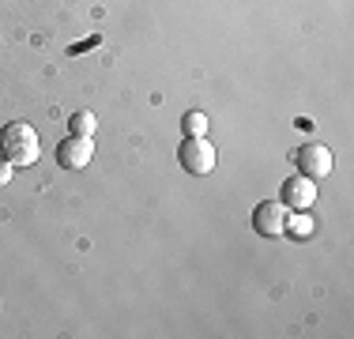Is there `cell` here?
Here are the masks:
<instances>
[{
	"label": "cell",
	"mask_w": 354,
	"mask_h": 339,
	"mask_svg": "<svg viewBox=\"0 0 354 339\" xmlns=\"http://www.w3.org/2000/svg\"><path fill=\"white\" fill-rule=\"evenodd\" d=\"M283 203L290 211H309L317 203V181L309 177H294V181L283 185Z\"/></svg>",
	"instance_id": "6"
},
{
	"label": "cell",
	"mask_w": 354,
	"mask_h": 339,
	"mask_svg": "<svg viewBox=\"0 0 354 339\" xmlns=\"http://www.w3.org/2000/svg\"><path fill=\"white\" fill-rule=\"evenodd\" d=\"M0 158L12 166L38 163V132L27 121H12L0 129Z\"/></svg>",
	"instance_id": "1"
},
{
	"label": "cell",
	"mask_w": 354,
	"mask_h": 339,
	"mask_svg": "<svg viewBox=\"0 0 354 339\" xmlns=\"http://www.w3.org/2000/svg\"><path fill=\"white\" fill-rule=\"evenodd\" d=\"M95 158V140L91 136H68V140L57 143V163L64 170H83Z\"/></svg>",
	"instance_id": "5"
},
{
	"label": "cell",
	"mask_w": 354,
	"mask_h": 339,
	"mask_svg": "<svg viewBox=\"0 0 354 339\" xmlns=\"http://www.w3.org/2000/svg\"><path fill=\"white\" fill-rule=\"evenodd\" d=\"M177 163H181L185 174L204 177V174H212V170H215L218 155H215L212 140H204V136H185V140H181V151H177Z\"/></svg>",
	"instance_id": "2"
},
{
	"label": "cell",
	"mask_w": 354,
	"mask_h": 339,
	"mask_svg": "<svg viewBox=\"0 0 354 339\" xmlns=\"http://www.w3.org/2000/svg\"><path fill=\"white\" fill-rule=\"evenodd\" d=\"M68 129H72V136H95V129H98V117L91 113V109H80V113H72Z\"/></svg>",
	"instance_id": "7"
},
{
	"label": "cell",
	"mask_w": 354,
	"mask_h": 339,
	"mask_svg": "<svg viewBox=\"0 0 354 339\" xmlns=\"http://www.w3.org/2000/svg\"><path fill=\"white\" fill-rule=\"evenodd\" d=\"M8 181H12V163H4V158H0V189H4Z\"/></svg>",
	"instance_id": "10"
},
{
	"label": "cell",
	"mask_w": 354,
	"mask_h": 339,
	"mask_svg": "<svg viewBox=\"0 0 354 339\" xmlns=\"http://www.w3.org/2000/svg\"><path fill=\"white\" fill-rule=\"evenodd\" d=\"M283 230H290L294 237H306V234H313V219H309L306 211H294V215H286Z\"/></svg>",
	"instance_id": "8"
},
{
	"label": "cell",
	"mask_w": 354,
	"mask_h": 339,
	"mask_svg": "<svg viewBox=\"0 0 354 339\" xmlns=\"http://www.w3.org/2000/svg\"><path fill=\"white\" fill-rule=\"evenodd\" d=\"M181 129H185V136H204L207 132V117L200 113V109H192V113H185Z\"/></svg>",
	"instance_id": "9"
},
{
	"label": "cell",
	"mask_w": 354,
	"mask_h": 339,
	"mask_svg": "<svg viewBox=\"0 0 354 339\" xmlns=\"http://www.w3.org/2000/svg\"><path fill=\"white\" fill-rule=\"evenodd\" d=\"M294 163H298L301 177H309V181H320V177L332 174L335 158H332V151H328V147H320V143H309V147H301L298 155H294Z\"/></svg>",
	"instance_id": "4"
},
{
	"label": "cell",
	"mask_w": 354,
	"mask_h": 339,
	"mask_svg": "<svg viewBox=\"0 0 354 339\" xmlns=\"http://www.w3.org/2000/svg\"><path fill=\"white\" fill-rule=\"evenodd\" d=\"M286 215H290V208H286L283 200H264L252 211V230L260 237H279L283 226H286Z\"/></svg>",
	"instance_id": "3"
}]
</instances>
